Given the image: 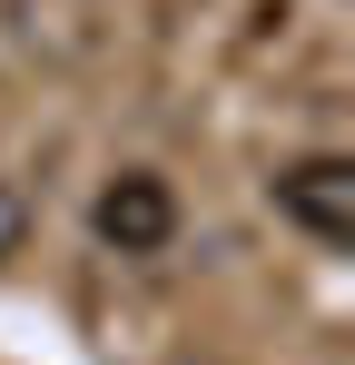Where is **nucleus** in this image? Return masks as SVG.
<instances>
[{
  "label": "nucleus",
  "instance_id": "nucleus-1",
  "mask_svg": "<svg viewBox=\"0 0 355 365\" xmlns=\"http://www.w3.org/2000/svg\"><path fill=\"white\" fill-rule=\"evenodd\" d=\"M89 227H99V247H118V257H158V247L178 237V187L158 178V168H118V178L99 187V207H89Z\"/></svg>",
  "mask_w": 355,
  "mask_h": 365
},
{
  "label": "nucleus",
  "instance_id": "nucleus-2",
  "mask_svg": "<svg viewBox=\"0 0 355 365\" xmlns=\"http://www.w3.org/2000/svg\"><path fill=\"white\" fill-rule=\"evenodd\" d=\"M277 207L316 247H346L355 237V158H296V168H277Z\"/></svg>",
  "mask_w": 355,
  "mask_h": 365
},
{
  "label": "nucleus",
  "instance_id": "nucleus-3",
  "mask_svg": "<svg viewBox=\"0 0 355 365\" xmlns=\"http://www.w3.org/2000/svg\"><path fill=\"white\" fill-rule=\"evenodd\" d=\"M20 237H30V207H20V187H0V267L20 257Z\"/></svg>",
  "mask_w": 355,
  "mask_h": 365
}]
</instances>
